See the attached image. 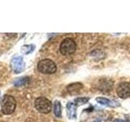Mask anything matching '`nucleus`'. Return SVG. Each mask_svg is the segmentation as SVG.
<instances>
[{"label":"nucleus","mask_w":130,"mask_h":122,"mask_svg":"<svg viewBox=\"0 0 130 122\" xmlns=\"http://www.w3.org/2000/svg\"><path fill=\"white\" fill-rule=\"evenodd\" d=\"M1 111L5 115H10L13 113L15 107H16V102L15 99L11 95H4L1 100Z\"/></svg>","instance_id":"1"},{"label":"nucleus","mask_w":130,"mask_h":122,"mask_svg":"<svg viewBox=\"0 0 130 122\" xmlns=\"http://www.w3.org/2000/svg\"><path fill=\"white\" fill-rule=\"evenodd\" d=\"M38 69L44 74H52L56 72V64L51 59H42L38 64Z\"/></svg>","instance_id":"2"},{"label":"nucleus","mask_w":130,"mask_h":122,"mask_svg":"<svg viewBox=\"0 0 130 122\" xmlns=\"http://www.w3.org/2000/svg\"><path fill=\"white\" fill-rule=\"evenodd\" d=\"M76 50V44L74 40L72 38L64 39L60 44L59 51L63 55H71Z\"/></svg>","instance_id":"3"},{"label":"nucleus","mask_w":130,"mask_h":122,"mask_svg":"<svg viewBox=\"0 0 130 122\" xmlns=\"http://www.w3.org/2000/svg\"><path fill=\"white\" fill-rule=\"evenodd\" d=\"M35 108L41 113L47 114L51 111L52 103L46 98L40 97L35 101Z\"/></svg>","instance_id":"4"},{"label":"nucleus","mask_w":130,"mask_h":122,"mask_svg":"<svg viewBox=\"0 0 130 122\" xmlns=\"http://www.w3.org/2000/svg\"><path fill=\"white\" fill-rule=\"evenodd\" d=\"M11 68L15 73H20L24 70L25 63L21 56L14 57L11 61Z\"/></svg>","instance_id":"5"},{"label":"nucleus","mask_w":130,"mask_h":122,"mask_svg":"<svg viewBox=\"0 0 130 122\" xmlns=\"http://www.w3.org/2000/svg\"><path fill=\"white\" fill-rule=\"evenodd\" d=\"M117 95L121 99H126L130 96V83L128 82H122L116 89Z\"/></svg>","instance_id":"6"},{"label":"nucleus","mask_w":130,"mask_h":122,"mask_svg":"<svg viewBox=\"0 0 130 122\" xmlns=\"http://www.w3.org/2000/svg\"><path fill=\"white\" fill-rule=\"evenodd\" d=\"M28 81H29V78L28 77H20L18 78H15L13 81V85L16 87H20L23 85H25Z\"/></svg>","instance_id":"7"},{"label":"nucleus","mask_w":130,"mask_h":122,"mask_svg":"<svg viewBox=\"0 0 130 122\" xmlns=\"http://www.w3.org/2000/svg\"><path fill=\"white\" fill-rule=\"evenodd\" d=\"M67 110H68V115L69 118H71V119L76 118V106L75 103H68L67 105Z\"/></svg>","instance_id":"8"},{"label":"nucleus","mask_w":130,"mask_h":122,"mask_svg":"<svg viewBox=\"0 0 130 122\" xmlns=\"http://www.w3.org/2000/svg\"><path fill=\"white\" fill-rule=\"evenodd\" d=\"M82 85H81L80 83H74V84H71V85H69L67 89H68V91L69 93H71V94H74L76 92H78L80 91L81 89H82Z\"/></svg>","instance_id":"9"},{"label":"nucleus","mask_w":130,"mask_h":122,"mask_svg":"<svg viewBox=\"0 0 130 122\" xmlns=\"http://www.w3.org/2000/svg\"><path fill=\"white\" fill-rule=\"evenodd\" d=\"M35 49V46L34 45H24V46L21 47V52L23 53L24 55H28L32 53V51H34Z\"/></svg>","instance_id":"10"},{"label":"nucleus","mask_w":130,"mask_h":122,"mask_svg":"<svg viewBox=\"0 0 130 122\" xmlns=\"http://www.w3.org/2000/svg\"><path fill=\"white\" fill-rule=\"evenodd\" d=\"M54 114L56 117H61V103L58 100L54 103Z\"/></svg>","instance_id":"11"},{"label":"nucleus","mask_w":130,"mask_h":122,"mask_svg":"<svg viewBox=\"0 0 130 122\" xmlns=\"http://www.w3.org/2000/svg\"><path fill=\"white\" fill-rule=\"evenodd\" d=\"M97 102L100 104L103 105H106V106H111V101H110L108 99H106V98H103V97H99L96 99Z\"/></svg>","instance_id":"12"},{"label":"nucleus","mask_w":130,"mask_h":122,"mask_svg":"<svg viewBox=\"0 0 130 122\" xmlns=\"http://www.w3.org/2000/svg\"><path fill=\"white\" fill-rule=\"evenodd\" d=\"M88 100H89L88 98H78V99H75V103L76 105H82L86 103Z\"/></svg>","instance_id":"13"},{"label":"nucleus","mask_w":130,"mask_h":122,"mask_svg":"<svg viewBox=\"0 0 130 122\" xmlns=\"http://www.w3.org/2000/svg\"><path fill=\"white\" fill-rule=\"evenodd\" d=\"M114 122H125V121L123 120H114Z\"/></svg>","instance_id":"14"}]
</instances>
